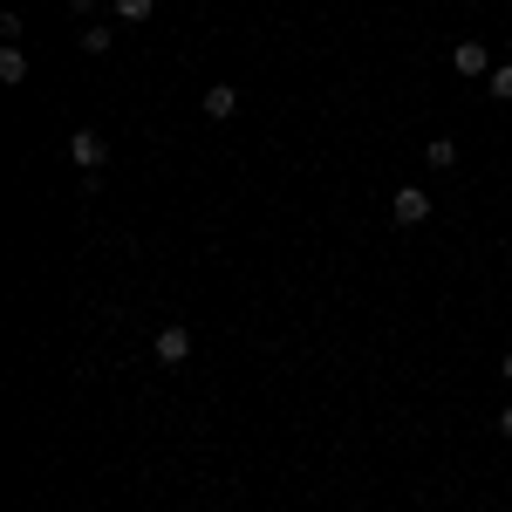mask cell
Returning a JSON list of instances; mask_svg holds the SVG:
<instances>
[{
    "mask_svg": "<svg viewBox=\"0 0 512 512\" xmlns=\"http://www.w3.org/2000/svg\"><path fill=\"white\" fill-rule=\"evenodd\" d=\"M69 164H76L82 178H103V164H110V144H103L96 130H76V137H69Z\"/></svg>",
    "mask_w": 512,
    "mask_h": 512,
    "instance_id": "cell-2",
    "label": "cell"
},
{
    "mask_svg": "<svg viewBox=\"0 0 512 512\" xmlns=\"http://www.w3.org/2000/svg\"><path fill=\"white\" fill-rule=\"evenodd\" d=\"M233 110H239V89H233V82H212V89H205V117L226 123Z\"/></svg>",
    "mask_w": 512,
    "mask_h": 512,
    "instance_id": "cell-6",
    "label": "cell"
},
{
    "mask_svg": "<svg viewBox=\"0 0 512 512\" xmlns=\"http://www.w3.org/2000/svg\"><path fill=\"white\" fill-rule=\"evenodd\" d=\"M151 355H158L164 369H185V362H192V328H185V321L158 328V335H151Z\"/></svg>",
    "mask_w": 512,
    "mask_h": 512,
    "instance_id": "cell-1",
    "label": "cell"
},
{
    "mask_svg": "<svg viewBox=\"0 0 512 512\" xmlns=\"http://www.w3.org/2000/svg\"><path fill=\"white\" fill-rule=\"evenodd\" d=\"M69 14H82V21H89V14H96V0H69Z\"/></svg>",
    "mask_w": 512,
    "mask_h": 512,
    "instance_id": "cell-13",
    "label": "cell"
},
{
    "mask_svg": "<svg viewBox=\"0 0 512 512\" xmlns=\"http://www.w3.org/2000/svg\"><path fill=\"white\" fill-rule=\"evenodd\" d=\"M485 89H492V103H512V55L492 69V76H485Z\"/></svg>",
    "mask_w": 512,
    "mask_h": 512,
    "instance_id": "cell-9",
    "label": "cell"
},
{
    "mask_svg": "<svg viewBox=\"0 0 512 512\" xmlns=\"http://www.w3.org/2000/svg\"><path fill=\"white\" fill-rule=\"evenodd\" d=\"M0 82H7V89L28 82V48H21V41H0Z\"/></svg>",
    "mask_w": 512,
    "mask_h": 512,
    "instance_id": "cell-5",
    "label": "cell"
},
{
    "mask_svg": "<svg viewBox=\"0 0 512 512\" xmlns=\"http://www.w3.org/2000/svg\"><path fill=\"white\" fill-rule=\"evenodd\" d=\"M499 437H506V444H512V403H506V410H499Z\"/></svg>",
    "mask_w": 512,
    "mask_h": 512,
    "instance_id": "cell-12",
    "label": "cell"
},
{
    "mask_svg": "<svg viewBox=\"0 0 512 512\" xmlns=\"http://www.w3.org/2000/svg\"><path fill=\"white\" fill-rule=\"evenodd\" d=\"M451 69H458L465 82H485L499 62H492V48H485V41H451Z\"/></svg>",
    "mask_w": 512,
    "mask_h": 512,
    "instance_id": "cell-3",
    "label": "cell"
},
{
    "mask_svg": "<svg viewBox=\"0 0 512 512\" xmlns=\"http://www.w3.org/2000/svg\"><path fill=\"white\" fill-rule=\"evenodd\" d=\"M424 164H431V171H451V164H458V144H451V137H431V144H424Z\"/></svg>",
    "mask_w": 512,
    "mask_h": 512,
    "instance_id": "cell-8",
    "label": "cell"
},
{
    "mask_svg": "<svg viewBox=\"0 0 512 512\" xmlns=\"http://www.w3.org/2000/svg\"><path fill=\"white\" fill-rule=\"evenodd\" d=\"M117 7V21H151L158 14V0H110Z\"/></svg>",
    "mask_w": 512,
    "mask_h": 512,
    "instance_id": "cell-10",
    "label": "cell"
},
{
    "mask_svg": "<svg viewBox=\"0 0 512 512\" xmlns=\"http://www.w3.org/2000/svg\"><path fill=\"white\" fill-rule=\"evenodd\" d=\"M390 219L396 226H424V219H431V192H424V185H403V192L390 198Z\"/></svg>",
    "mask_w": 512,
    "mask_h": 512,
    "instance_id": "cell-4",
    "label": "cell"
},
{
    "mask_svg": "<svg viewBox=\"0 0 512 512\" xmlns=\"http://www.w3.org/2000/svg\"><path fill=\"white\" fill-rule=\"evenodd\" d=\"M506 48H512V41H506Z\"/></svg>",
    "mask_w": 512,
    "mask_h": 512,
    "instance_id": "cell-14",
    "label": "cell"
},
{
    "mask_svg": "<svg viewBox=\"0 0 512 512\" xmlns=\"http://www.w3.org/2000/svg\"><path fill=\"white\" fill-rule=\"evenodd\" d=\"M76 48H82V55H89V62H96V55H110V48H117V35H110V28H103V21H82Z\"/></svg>",
    "mask_w": 512,
    "mask_h": 512,
    "instance_id": "cell-7",
    "label": "cell"
},
{
    "mask_svg": "<svg viewBox=\"0 0 512 512\" xmlns=\"http://www.w3.org/2000/svg\"><path fill=\"white\" fill-rule=\"evenodd\" d=\"M499 383H506V390H512V349L499 355Z\"/></svg>",
    "mask_w": 512,
    "mask_h": 512,
    "instance_id": "cell-11",
    "label": "cell"
}]
</instances>
